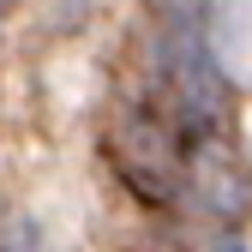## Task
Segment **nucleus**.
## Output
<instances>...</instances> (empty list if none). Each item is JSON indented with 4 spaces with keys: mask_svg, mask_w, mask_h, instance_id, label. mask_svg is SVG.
Segmentation results:
<instances>
[{
    "mask_svg": "<svg viewBox=\"0 0 252 252\" xmlns=\"http://www.w3.org/2000/svg\"><path fill=\"white\" fill-rule=\"evenodd\" d=\"M0 252H36V228L18 210H0Z\"/></svg>",
    "mask_w": 252,
    "mask_h": 252,
    "instance_id": "obj_1",
    "label": "nucleus"
}]
</instances>
